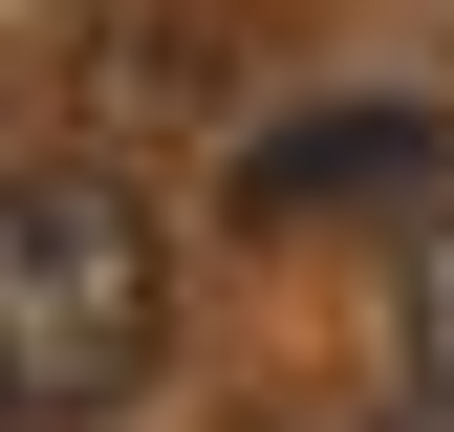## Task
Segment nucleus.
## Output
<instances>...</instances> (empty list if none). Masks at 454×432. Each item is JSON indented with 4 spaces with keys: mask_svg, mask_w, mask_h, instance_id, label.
<instances>
[{
    "mask_svg": "<svg viewBox=\"0 0 454 432\" xmlns=\"http://www.w3.org/2000/svg\"><path fill=\"white\" fill-rule=\"evenodd\" d=\"M174 346V259H152V195L87 174V151H22L0 174V411L22 432H87L152 390Z\"/></svg>",
    "mask_w": 454,
    "mask_h": 432,
    "instance_id": "1",
    "label": "nucleus"
},
{
    "mask_svg": "<svg viewBox=\"0 0 454 432\" xmlns=\"http://www.w3.org/2000/svg\"><path fill=\"white\" fill-rule=\"evenodd\" d=\"M411 174H433V108H325V130H281L239 195L260 216H368V195H411Z\"/></svg>",
    "mask_w": 454,
    "mask_h": 432,
    "instance_id": "2",
    "label": "nucleus"
},
{
    "mask_svg": "<svg viewBox=\"0 0 454 432\" xmlns=\"http://www.w3.org/2000/svg\"><path fill=\"white\" fill-rule=\"evenodd\" d=\"M411 390L454 411V216H433V238H411Z\"/></svg>",
    "mask_w": 454,
    "mask_h": 432,
    "instance_id": "3",
    "label": "nucleus"
},
{
    "mask_svg": "<svg viewBox=\"0 0 454 432\" xmlns=\"http://www.w3.org/2000/svg\"><path fill=\"white\" fill-rule=\"evenodd\" d=\"M0 432H22V411H0Z\"/></svg>",
    "mask_w": 454,
    "mask_h": 432,
    "instance_id": "4",
    "label": "nucleus"
}]
</instances>
